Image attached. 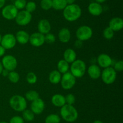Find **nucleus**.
Wrapping results in <instances>:
<instances>
[{
	"instance_id": "22",
	"label": "nucleus",
	"mask_w": 123,
	"mask_h": 123,
	"mask_svg": "<svg viewBox=\"0 0 123 123\" xmlns=\"http://www.w3.org/2000/svg\"><path fill=\"white\" fill-rule=\"evenodd\" d=\"M64 60H66L68 63H72L74 60H76V53L74 49L68 48L64 51L63 54Z\"/></svg>"
},
{
	"instance_id": "2",
	"label": "nucleus",
	"mask_w": 123,
	"mask_h": 123,
	"mask_svg": "<svg viewBox=\"0 0 123 123\" xmlns=\"http://www.w3.org/2000/svg\"><path fill=\"white\" fill-rule=\"evenodd\" d=\"M60 114L62 119L68 123L74 122L78 118V111L73 105H64L61 107Z\"/></svg>"
},
{
	"instance_id": "42",
	"label": "nucleus",
	"mask_w": 123,
	"mask_h": 123,
	"mask_svg": "<svg viewBox=\"0 0 123 123\" xmlns=\"http://www.w3.org/2000/svg\"><path fill=\"white\" fill-rule=\"evenodd\" d=\"M66 2H67V5L68 4H74L76 0H66Z\"/></svg>"
},
{
	"instance_id": "44",
	"label": "nucleus",
	"mask_w": 123,
	"mask_h": 123,
	"mask_svg": "<svg viewBox=\"0 0 123 123\" xmlns=\"http://www.w3.org/2000/svg\"><path fill=\"white\" fill-rule=\"evenodd\" d=\"M2 71H3V66H2V63L0 62V74H2Z\"/></svg>"
},
{
	"instance_id": "12",
	"label": "nucleus",
	"mask_w": 123,
	"mask_h": 123,
	"mask_svg": "<svg viewBox=\"0 0 123 123\" xmlns=\"http://www.w3.org/2000/svg\"><path fill=\"white\" fill-rule=\"evenodd\" d=\"M29 42L32 46L39 47L44 43V35L40 33H34L30 36Z\"/></svg>"
},
{
	"instance_id": "39",
	"label": "nucleus",
	"mask_w": 123,
	"mask_h": 123,
	"mask_svg": "<svg viewBox=\"0 0 123 123\" xmlns=\"http://www.w3.org/2000/svg\"><path fill=\"white\" fill-rule=\"evenodd\" d=\"M5 53H6V49L0 45V57L3 56L4 55Z\"/></svg>"
},
{
	"instance_id": "24",
	"label": "nucleus",
	"mask_w": 123,
	"mask_h": 123,
	"mask_svg": "<svg viewBox=\"0 0 123 123\" xmlns=\"http://www.w3.org/2000/svg\"><path fill=\"white\" fill-rule=\"evenodd\" d=\"M69 63L67 62H66L65 60H64V59L60 60L58 62V71L61 74H64L66 72H68V69H69Z\"/></svg>"
},
{
	"instance_id": "26",
	"label": "nucleus",
	"mask_w": 123,
	"mask_h": 123,
	"mask_svg": "<svg viewBox=\"0 0 123 123\" xmlns=\"http://www.w3.org/2000/svg\"><path fill=\"white\" fill-rule=\"evenodd\" d=\"M22 118L26 121H32L34 119V113L31 110V109H25L23 111Z\"/></svg>"
},
{
	"instance_id": "36",
	"label": "nucleus",
	"mask_w": 123,
	"mask_h": 123,
	"mask_svg": "<svg viewBox=\"0 0 123 123\" xmlns=\"http://www.w3.org/2000/svg\"><path fill=\"white\" fill-rule=\"evenodd\" d=\"M66 99V103L67 104L73 105L75 102V96L72 94H68L65 96Z\"/></svg>"
},
{
	"instance_id": "47",
	"label": "nucleus",
	"mask_w": 123,
	"mask_h": 123,
	"mask_svg": "<svg viewBox=\"0 0 123 123\" xmlns=\"http://www.w3.org/2000/svg\"><path fill=\"white\" fill-rule=\"evenodd\" d=\"M1 39H2V36H1V34H0V43H1Z\"/></svg>"
},
{
	"instance_id": "30",
	"label": "nucleus",
	"mask_w": 123,
	"mask_h": 123,
	"mask_svg": "<svg viewBox=\"0 0 123 123\" xmlns=\"http://www.w3.org/2000/svg\"><path fill=\"white\" fill-rule=\"evenodd\" d=\"M40 6L44 10H49L52 8V0H42Z\"/></svg>"
},
{
	"instance_id": "46",
	"label": "nucleus",
	"mask_w": 123,
	"mask_h": 123,
	"mask_svg": "<svg viewBox=\"0 0 123 123\" xmlns=\"http://www.w3.org/2000/svg\"><path fill=\"white\" fill-rule=\"evenodd\" d=\"M93 123H103L100 120H96V121H95Z\"/></svg>"
},
{
	"instance_id": "3",
	"label": "nucleus",
	"mask_w": 123,
	"mask_h": 123,
	"mask_svg": "<svg viewBox=\"0 0 123 123\" xmlns=\"http://www.w3.org/2000/svg\"><path fill=\"white\" fill-rule=\"evenodd\" d=\"M10 107L16 112H23L27 107L26 100L20 95H14L10 98L9 101Z\"/></svg>"
},
{
	"instance_id": "49",
	"label": "nucleus",
	"mask_w": 123,
	"mask_h": 123,
	"mask_svg": "<svg viewBox=\"0 0 123 123\" xmlns=\"http://www.w3.org/2000/svg\"><path fill=\"white\" fill-rule=\"evenodd\" d=\"M10 1H14V0H10Z\"/></svg>"
},
{
	"instance_id": "43",
	"label": "nucleus",
	"mask_w": 123,
	"mask_h": 123,
	"mask_svg": "<svg viewBox=\"0 0 123 123\" xmlns=\"http://www.w3.org/2000/svg\"><path fill=\"white\" fill-rule=\"evenodd\" d=\"M8 73H9V71H8L7 70H6V69H4V70L3 69V71H2V75H3L4 76H5V77L8 75Z\"/></svg>"
},
{
	"instance_id": "8",
	"label": "nucleus",
	"mask_w": 123,
	"mask_h": 123,
	"mask_svg": "<svg viewBox=\"0 0 123 123\" xmlns=\"http://www.w3.org/2000/svg\"><path fill=\"white\" fill-rule=\"evenodd\" d=\"M16 22L20 26H25L30 23L32 19V14L26 10H22L18 12L15 18Z\"/></svg>"
},
{
	"instance_id": "1",
	"label": "nucleus",
	"mask_w": 123,
	"mask_h": 123,
	"mask_svg": "<svg viewBox=\"0 0 123 123\" xmlns=\"http://www.w3.org/2000/svg\"><path fill=\"white\" fill-rule=\"evenodd\" d=\"M81 14V8L76 4L67 5L63 10V16L67 21H75L80 18Z\"/></svg>"
},
{
	"instance_id": "27",
	"label": "nucleus",
	"mask_w": 123,
	"mask_h": 123,
	"mask_svg": "<svg viewBox=\"0 0 123 123\" xmlns=\"http://www.w3.org/2000/svg\"><path fill=\"white\" fill-rule=\"evenodd\" d=\"M39 98V94L37 91L34 90H30L25 94V99L29 101H33Z\"/></svg>"
},
{
	"instance_id": "11",
	"label": "nucleus",
	"mask_w": 123,
	"mask_h": 123,
	"mask_svg": "<svg viewBox=\"0 0 123 123\" xmlns=\"http://www.w3.org/2000/svg\"><path fill=\"white\" fill-rule=\"evenodd\" d=\"M16 40L15 36L10 33L6 34L2 37L1 41V45L6 49H10L14 48L16 44Z\"/></svg>"
},
{
	"instance_id": "16",
	"label": "nucleus",
	"mask_w": 123,
	"mask_h": 123,
	"mask_svg": "<svg viewBox=\"0 0 123 123\" xmlns=\"http://www.w3.org/2000/svg\"><path fill=\"white\" fill-rule=\"evenodd\" d=\"M109 27L114 31H118L123 28V20L119 17H115L111 19L109 23Z\"/></svg>"
},
{
	"instance_id": "4",
	"label": "nucleus",
	"mask_w": 123,
	"mask_h": 123,
	"mask_svg": "<svg viewBox=\"0 0 123 123\" xmlns=\"http://www.w3.org/2000/svg\"><path fill=\"white\" fill-rule=\"evenodd\" d=\"M70 71L75 78H81L86 72V64L82 60H74L72 63Z\"/></svg>"
},
{
	"instance_id": "25",
	"label": "nucleus",
	"mask_w": 123,
	"mask_h": 123,
	"mask_svg": "<svg viewBox=\"0 0 123 123\" xmlns=\"http://www.w3.org/2000/svg\"><path fill=\"white\" fill-rule=\"evenodd\" d=\"M67 6L66 0H52V8L56 10H63Z\"/></svg>"
},
{
	"instance_id": "35",
	"label": "nucleus",
	"mask_w": 123,
	"mask_h": 123,
	"mask_svg": "<svg viewBox=\"0 0 123 123\" xmlns=\"http://www.w3.org/2000/svg\"><path fill=\"white\" fill-rule=\"evenodd\" d=\"M55 40H56L55 36L50 33L44 35V42H46L47 43H49V44L54 43L55 42Z\"/></svg>"
},
{
	"instance_id": "5",
	"label": "nucleus",
	"mask_w": 123,
	"mask_h": 123,
	"mask_svg": "<svg viewBox=\"0 0 123 123\" xmlns=\"http://www.w3.org/2000/svg\"><path fill=\"white\" fill-rule=\"evenodd\" d=\"M102 80L106 84H112L115 81L117 78V72L114 68L109 67L105 68L104 70L101 72Z\"/></svg>"
},
{
	"instance_id": "17",
	"label": "nucleus",
	"mask_w": 123,
	"mask_h": 123,
	"mask_svg": "<svg viewBox=\"0 0 123 123\" xmlns=\"http://www.w3.org/2000/svg\"><path fill=\"white\" fill-rule=\"evenodd\" d=\"M38 32L45 35L50 33L51 30V25L49 20L43 19L39 21L38 24Z\"/></svg>"
},
{
	"instance_id": "28",
	"label": "nucleus",
	"mask_w": 123,
	"mask_h": 123,
	"mask_svg": "<svg viewBox=\"0 0 123 123\" xmlns=\"http://www.w3.org/2000/svg\"><path fill=\"white\" fill-rule=\"evenodd\" d=\"M61 118L56 114H50L46 118L45 123H60Z\"/></svg>"
},
{
	"instance_id": "40",
	"label": "nucleus",
	"mask_w": 123,
	"mask_h": 123,
	"mask_svg": "<svg viewBox=\"0 0 123 123\" xmlns=\"http://www.w3.org/2000/svg\"><path fill=\"white\" fill-rule=\"evenodd\" d=\"M76 47H77L78 48H80V47L82 46V41H80L79 40H78L75 43Z\"/></svg>"
},
{
	"instance_id": "7",
	"label": "nucleus",
	"mask_w": 123,
	"mask_h": 123,
	"mask_svg": "<svg viewBox=\"0 0 123 123\" xmlns=\"http://www.w3.org/2000/svg\"><path fill=\"white\" fill-rule=\"evenodd\" d=\"M78 40L85 41L90 39L92 36V30L88 25H82L78 28L76 33Z\"/></svg>"
},
{
	"instance_id": "34",
	"label": "nucleus",
	"mask_w": 123,
	"mask_h": 123,
	"mask_svg": "<svg viewBox=\"0 0 123 123\" xmlns=\"http://www.w3.org/2000/svg\"><path fill=\"white\" fill-rule=\"evenodd\" d=\"M26 4V0H14V6L18 10H22Z\"/></svg>"
},
{
	"instance_id": "37",
	"label": "nucleus",
	"mask_w": 123,
	"mask_h": 123,
	"mask_svg": "<svg viewBox=\"0 0 123 123\" xmlns=\"http://www.w3.org/2000/svg\"><path fill=\"white\" fill-rule=\"evenodd\" d=\"M114 69L116 72H121L123 70V60H118L115 63L114 65Z\"/></svg>"
},
{
	"instance_id": "31",
	"label": "nucleus",
	"mask_w": 123,
	"mask_h": 123,
	"mask_svg": "<svg viewBox=\"0 0 123 123\" xmlns=\"http://www.w3.org/2000/svg\"><path fill=\"white\" fill-rule=\"evenodd\" d=\"M103 33L105 38L108 40H110L114 37V31L110 27H106L103 30Z\"/></svg>"
},
{
	"instance_id": "45",
	"label": "nucleus",
	"mask_w": 123,
	"mask_h": 123,
	"mask_svg": "<svg viewBox=\"0 0 123 123\" xmlns=\"http://www.w3.org/2000/svg\"><path fill=\"white\" fill-rule=\"evenodd\" d=\"M106 0H96V2H98V3L101 4V3H103V2H105Z\"/></svg>"
},
{
	"instance_id": "20",
	"label": "nucleus",
	"mask_w": 123,
	"mask_h": 123,
	"mask_svg": "<svg viewBox=\"0 0 123 123\" xmlns=\"http://www.w3.org/2000/svg\"><path fill=\"white\" fill-rule=\"evenodd\" d=\"M71 38L70 31L67 28H62L58 33V39L62 43H67Z\"/></svg>"
},
{
	"instance_id": "9",
	"label": "nucleus",
	"mask_w": 123,
	"mask_h": 123,
	"mask_svg": "<svg viewBox=\"0 0 123 123\" xmlns=\"http://www.w3.org/2000/svg\"><path fill=\"white\" fill-rule=\"evenodd\" d=\"M1 63L3 68L8 71H14L18 66L17 59L12 55H7L4 56Z\"/></svg>"
},
{
	"instance_id": "19",
	"label": "nucleus",
	"mask_w": 123,
	"mask_h": 123,
	"mask_svg": "<svg viewBox=\"0 0 123 123\" xmlns=\"http://www.w3.org/2000/svg\"><path fill=\"white\" fill-rule=\"evenodd\" d=\"M88 74L89 76L91 77L92 79H97L101 76V71L100 68L99 66L97 65H91L88 69Z\"/></svg>"
},
{
	"instance_id": "6",
	"label": "nucleus",
	"mask_w": 123,
	"mask_h": 123,
	"mask_svg": "<svg viewBox=\"0 0 123 123\" xmlns=\"http://www.w3.org/2000/svg\"><path fill=\"white\" fill-rule=\"evenodd\" d=\"M61 84L62 88L65 90L72 89L76 83V78L70 72H67L61 76Z\"/></svg>"
},
{
	"instance_id": "18",
	"label": "nucleus",
	"mask_w": 123,
	"mask_h": 123,
	"mask_svg": "<svg viewBox=\"0 0 123 123\" xmlns=\"http://www.w3.org/2000/svg\"><path fill=\"white\" fill-rule=\"evenodd\" d=\"M16 42L22 45H25L29 42L30 35L26 31L24 30H20L16 34Z\"/></svg>"
},
{
	"instance_id": "33",
	"label": "nucleus",
	"mask_w": 123,
	"mask_h": 123,
	"mask_svg": "<svg viewBox=\"0 0 123 123\" xmlns=\"http://www.w3.org/2000/svg\"><path fill=\"white\" fill-rule=\"evenodd\" d=\"M25 10L28 12L29 13H31L36 10V8H37V6H36V2H34V1H29V2H26V6H25Z\"/></svg>"
},
{
	"instance_id": "13",
	"label": "nucleus",
	"mask_w": 123,
	"mask_h": 123,
	"mask_svg": "<svg viewBox=\"0 0 123 123\" xmlns=\"http://www.w3.org/2000/svg\"><path fill=\"white\" fill-rule=\"evenodd\" d=\"M44 102L42 99L38 98L36 99L34 101H32L31 104V110L33 112L34 114L40 115L43 112L44 109Z\"/></svg>"
},
{
	"instance_id": "38",
	"label": "nucleus",
	"mask_w": 123,
	"mask_h": 123,
	"mask_svg": "<svg viewBox=\"0 0 123 123\" xmlns=\"http://www.w3.org/2000/svg\"><path fill=\"white\" fill-rule=\"evenodd\" d=\"M10 123H24V120L22 117L19 116H14L10 119Z\"/></svg>"
},
{
	"instance_id": "41",
	"label": "nucleus",
	"mask_w": 123,
	"mask_h": 123,
	"mask_svg": "<svg viewBox=\"0 0 123 123\" xmlns=\"http://www.w3.org/2000/svg\"><path fill=\"white\" fill-rule=\"evenodd\" d=\"M6 0H0V8H2L4 6Z\"/></svg>"
},
{
	"instance_id": "10",
	"label": "nucleus",
	"mask_w": 123,
	"mask_h": 123,
	"mask_svg": "<svg viewBox=\"0 0 123 123\" xmlns=\"http://www.w3.org/2000/svg\"><path fill=\"white\" fill-rule=\"evenodd\" d=\"M2 16L7 20L15 19L18 13V10L13 4H8L2 7Z\"/></svg>"
},
{
	"instance_id": "29",
	"label": "nucleus",
	"mask_w": 123,
	"mask_h": 123,
	"mask_svg": "<svg viewBox=\"0 0 123 123\" xmlns=\"http://www.w3.org/2000/svg\"><path fill=\"white\" fill-rule=\"evenodd\" d=\"M7 76H8V78L9 80L10 81V82L13 83H18L19 80V78H20L19 74L14 71H10Z\"/></svg>"
},
{
	"instance_id": "32",
	"label": "nucleus",
	"mask_w": 123,
	"mask_h": 123,
	"mask_svg": "<svg viewBox=\"0 0 123 123\" xmlns=\"http://www.w3.org/2000/svg\"><path fill=\"white\" fill-rule=\"evenodd\" d=\"M26 81L29 84H35L37 81V77L36 74L32 72H29L26 75Z\"/></svg>"
},
{
	"instance_id": "15",
	"label": "nucleus",
	"mask_w": 123,
	"mask_h": 123,
	"mask_svg": "<svg viewBox=\"0 0 123 123\" xmlns=\"http://www.w3.org/2000/svg\"><path fill=\"white\" fill-rule=\"evenodd\" d=\"M88 10L89 13L95 16H98L100 15L103 11V7L100 4L96 2H91L88 7Z\"/></svg>"
},
{
	"instance_id": "14",
	"label": "nucleus",
	"mask_w": 123,
	"mask_h": 123,
	"mask_svg": "<svg viewBox=\"0 0 123 123\" xmlns=\"http://www.w3.org/2000/svg\"><path fill=\"white\" fill-rule=\"evenodd\" d=\"M97 63L100 67L106 68L112 64V60L110 55L106 54H101L98 56L97 59Z\"/></svg>"
},
{
	"instance_id": "21",
	"label": "nucleus",
	"mask_w": 123,
	"mask_h": 123,
	"mask_svg": "<svg viewBox=\"0 0 123 123\" xmlns=\"http://www.w3.org/2000/svg\"><path fill=\"white\" fill-rule=\"evenodd\" d=\"M52 103L54 106L58 107H61L66 104V99L64 95L60 94H55L52 96L51 99Z\"/></svg>"
},
{
	"instance_id": "48",
	"label": "nucleus",
	"mask_w": 123,
	"mask_h": 123,
	"mask_svg": "<svg viewBox=\"0 0 123 123\" xmlns=\"http://www.w3.org/2000/svg\"><path fill=\"white\" fill-rule=\"evenodd\" d=\"M0 123H8L7 122H5V121H2V122H0Z\"/></svg>"
},
{
	"instance_id": "23",
	"label": "nucleus",
	"mask_w": 123,
	"mask_h": 123,
	"mask_svg": "<svg viewBox=\"0 0 123 123\" xmlns=\"http://www.w3.org/2000/svg\"><path fill=\"white\" fill-rule=\"evenodd\" d=\"M61 74L58 70H54L49 74V82L52 84H58L61 81Z\"/></svg>"
}]
</instances>
